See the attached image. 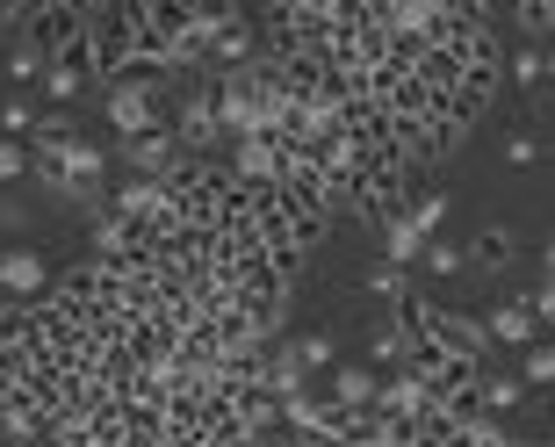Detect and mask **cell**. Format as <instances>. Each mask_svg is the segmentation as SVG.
Returning a JSON list of instances; mask_svg holds the SVG:
<instances>
[{"label": "cell", "instance_id": "2", "mask_svg": "<svg viewBox=\"0 0 555 447\" xmlns=\"http://www.w3.org/2000/svg\"><path fill=\"white\" fill-rule=\"evenodd\" d=\"M29 166H37V159H29V144H22V138H0V188H8V181H22Z\"/></svg>", "mask_w": 555, "mask_h": 447}, {"label": "cell", "instance_id": "1", "mask_svg": "<svg viewBox=\"0 0 555 447\" xmlns=\"http://www.w3.org/2000/svg\"><path fill=\"white\" fill-rule=\"evenodd\" d=\"M0 289H8V296H37L43 289V260L37 253H0Z\"/></svg>", "mask_w": 555, "mask_h": 447}]
</instances>
